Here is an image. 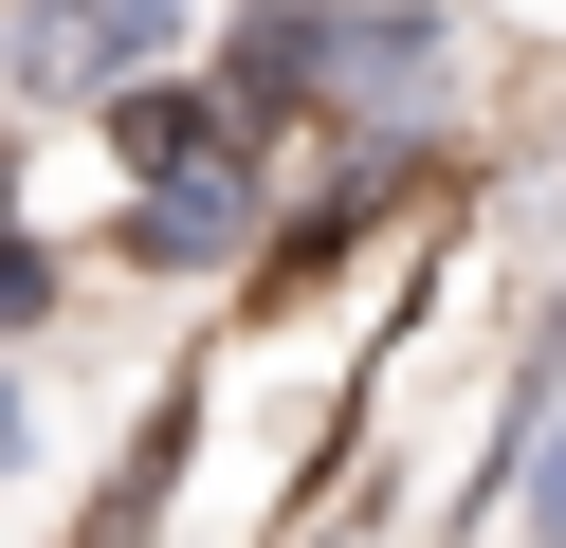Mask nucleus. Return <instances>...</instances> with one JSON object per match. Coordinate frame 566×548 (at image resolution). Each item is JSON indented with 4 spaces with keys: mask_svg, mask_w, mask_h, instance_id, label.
I'll list each match as a JSON object with an SVG mask.
<instances>
[{
    "mask_svg": "<svg viewBox=\"0 0 566 548\" xmlns=\"http://www.w3.org/2000/svg\"><path fill=\"white\" fill-rule=\"evenodd\" d=\"M111 165H128V201H147V238H220L238 183H256V128H238L220 92H111Z\"/></svg>",
    "mask_w": 566,
    "mask_h": 548,
    "instance_id": "nucleus-1",
    "label": "nucleus"
},
{
    "mask_svg": "<svg viewBox=\"0 0 566 548\" xmlns=\"http://www.w3.org/2000/svg\"><path fill=\"white\" fill-rule=\"evenodd\" d=\"M147 37H165V0H55L38 73H55V92H111V73H147Z\"/></svg>",
    "mask_w": 566,
    "mask_h": 548,
    "instance_id": "nucleus-2",
    "label": "nucleus"
},
{
    "mask_svg": "<svg viewBox=\"0 0 566 548\" xmlns=\"http://www.w3.org/2000/svg\"><path fill=\"white\" fill-rule=\"evenodd\" d=\"M548 548H566V457H548Z\"/></svg>",
    "mask_w": 566,
    "mask_h": 548,
    "instance_id": "nucleus-3",
    "label": "nucleus"
}]
</instances>
